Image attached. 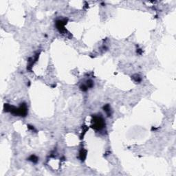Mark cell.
Listing matches in <instances>:
<instances>
[{"instance_id":"6da1fadb","label":"cell","mask_w":176,"mask_h":176,"mask_svg":"<svg viewBox=\"0 0 176 176\" xmlns=\"http://www.w3.org/2000/svg\"><path fill=\"white\" fill-rule=\"evenodd\" d=\"M94 125H93V127L94 129H96V130H100L104 127V125H105V121L102 118L100 117H95L94 118Z\"/></svg>"}]
</instances>
